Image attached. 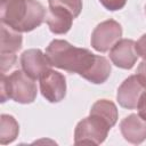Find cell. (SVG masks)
Listing matches in <instances>:
<instances>
[{
	"mask_svg": "<svg viewBox=\"0 0 146 146\" xmlns=\"http://www.w3.org/2000/svg\"><path fill=\"white\" fill-rule=\"evenodd\" d=\"M46 55L57 68L78 73L91 83H104L111 75V64L104 57L86 48H78L66 40L55 39L46 48Z\"/></svg>",
	"mask_w": 146,
	"mask_h": 146,
	"instance_id": "1",
	"label": "cell"
},
{
	"mask_svg": "<svg viewBox=\"0 0 146 146\" xmlns=\"http://www.w3.org/2000/svg\"><path fill=\"white\" fill-rule=\"evenodd\" d=\"M0 13L1 23L19 33L35 30L47 16L46 8L38 0H5Z\"/></svg>",
	"mask_w": 146,
	"mask_h": 146,
	"instance_id": "2",
	"label": "cell"
},
{
	"mask_svg": "<svg viewBox=\"0 0 146 146\" xmlns=\"http://www.w3.org/2000/svg\"><path fill=\"white\" fill-rule=\"evenodd\" d=\"M1 103L13 99L19 104H31L36 98V84L34 79L24 71L17 70L11 74H1Z\"/></svg>",
	"mask_w": 146,
	"mask_h": 146,
	"instance_id": "3",
	"label": "cell"
},
{
	"mask_svg": "<svg viewBox=\"0 0 146 146\" xmlns=\"http://www.w3.org/2000/svg\"><path fill=\"white\" fill-rule=\"evenodd\" d=\"M110 129L111 127L104 120L90 114L76 124L74 130V143L99 145L105 141Z\"/></svg>",
	"mask_w": 146,
	"mask_h": 146,
	"instance_id": "4",
	"label": "cell"
},
{
	"mask_svg": "<svg viewBox=\"0 0 146 146\" xmlns=\"http://www.w3.org/2000/svg\"><path fill=\"white\" fill-rule=\"evenodd\" d=\"M122 27L114 19L99 23L91 33V46L96 51L106 52L121 39Z\"/></svg>",
	"mask_w": 146,
	"mask_h": 146,
	"instance_id": "5",
	"label": "cell"
},
{
	"mask_svg": "<svg viewBox=\"0 0 146 146\" xmlns=\"http://www.w3.org/2000/svg\"><path fill=\"white\" fill-rule=\"evenodd\" d=\"M41 95L50 103H59L66 95L65 76L54 70H48L40 79Z\"/></svg>",
	"mask_w": 146,
	"mask_h": 146,
	"instance_id": "6",
	"label": "cell"
},
{
	"mask_svg": "<svg viewBox=\"0 0 146 146\" xmlns=\"http://www.w3.org/2000/svg\"><path fill=\"white\" fill-rule=\"evenodd\" d=\"M22 70L32 79H40L48 70H50V62L46 54L40 49H27L21 55Z\"/></svg>",
	"mask_w": 146,
	"mask_h": 146,
	"instance_id": "7",
	"label": "cell"
},
{
	"mask_svg": "<svg viewBox=\"0 0 146 146\" xmlns=\"http://www.w3.org/2000/svg\"><path fill=\"white\" fill-rule=\"evenodd\" d=\"M112 63L123 70H130L137 62L136 42L131 39H120L110 50Z\"/></svg>",
	"mask_w": 146,
	"mask_h": 146,
	"instance_id": "8",
	"label": "cell"
},
{
	"mask_svg": "<svg viewBox=\"0 0 146 146\" xmlns=\"http://www.w3.org/2000/svg\"><path fill=\"white\" fill-rule=\"evenodd\" d=\"M144 89L145 87L138 80L137 75H130L119 87L116 92V100L121 107L133 110L137 107L139 97Z\"/></svg>",
	"mask_w": 146,
	"mask_h": 146,
	"instance_id": "9",
	"label": "cell"
},
{
	"mask_svg": "<svg viewBox=\"0 0 146 146\" xmlns=\"http://www.w3.org/2000/svg\"><path fill=\"white\" fill-rule=\"evenodd\" d=\"M120 130L123 138L135 145L146 140V121L137 114L125 116L120 123Z\"/></svg>",
	"mask_w": 146,
	"mask_h": 146,
	"instance_id": "10",
	"label": "cell"
},
{
	"mask_svg": "<svg viewBox=\"0 0 146 146\" xmlns=\"http://www.w3.org/2000/svg\"><path fill=\"white\" fill-rule=\"evenodd\" d=\"M73 15L64 8L60 7H50L47 11L46 22L49 26V30L55 34H65L70 31L73 24Z\"/></svg>",
	"mask_w": 146,
	"mask_h": 146,
	"instance_id": "11",
	"label": "cell"
},
{
	"mask_svg": "<svg viewBox=\"0 0 146 146\" xmlns=\"http://www.w3.org/2000/svg\"><path fill=\"white\" fill-rule=\"evenodd\" d=\"M22 34L1 23L0 54H16L22 48Z\"/></svg>",
	"mask_w": 146,
	"mask_h": 146,
	"instance_id": "12",
	"label": "cell"
},
{
	"mask_svg": "<svg viewBox=\"0 0 146 146\" xmlns=\"http://www.w3.org/2000/svg\"><path fill=\"white\" fill-rule=\"evenodd\" d=\"M90 114L100 117L111 128L115 125V123L117 121V117H119L116 105L113 102L108 100V99H99V100H97L91 106Z\"/></svg>",
	"mask_w": 146,
	"mask_h": 146,
	"instance_id": "13",
	"label": "cell"
},
{
	"mask_svg": "<svg viewBox=\"0 0 146 146\" xmlns=\"http://www.w3.org/2000/svg\"><path fill=\"white\" fill-rule=\"evenodd\" d=\"M19 132V125L16 119L9 114H1L0 116V143L7 145L13 143Z\"/></svg>",
	"mask_w": 146,
	"mask_h": 146,
	"instance_id": "14",
	"label": "cell"
},
{
	"mask_svg": "<svg viewBox=\"0 0 146 146\" xmlns=\"http://www.w3.org/2000/svg\"><path fill=\"white\" fill-rule=\"evenodd\" d=\"M50 7H60L67 9L73 17H78L82 10V0H48Z\"/></svg>",
	"mask_w": 146,
	"mask_h": 146,
	"instance_id": "15",
	"label": "cell"
},
{
	"mask_svg": "<svg viewBox=\"0 0 146 146\" xmlns=\"http://www.w3.org/2000/svg\"><path fill=\"white\" fill-rule=\"evenodd\" d=\"M1 60H0V66H1V74H6L7 71H9L17 60L16 54H0Z\"/></svg>",
	"mask_w": 146,
	"mask_h": 146,
	"instance_id": "16",
	"label": "cell"
},
{
	"mask_svg": "<svg viewBox=\"0 0 146 146\" xmlns=\"http://www.w3.org/2000/svg\"><path fill=\"white\" fill-rule=\"evenodd\" d=\"M99 2H100L107 10L115 11V10L122 9V8L125 6L127 0H99Z\"/></svg>",
	"mask_w": 146,
	"mask_h": 146,
	"instance_id": "17",
	"label": "cell"
},
{
	"mask_svg": "<svg viewBox=\"0 0 146 146\" xmlns=\"http://www.w3.org/2000/svg\"><path fill=\"white\" fill-rule=\"evenodd\" d=\"M137 108H138V115L146 121V90L143 91V94L140 95L137 104Z\"/></svg>",
	"mask_w": 146,
	"mask_h": 146,
	"instance_id": "18",
	"label": "cell"
},
{
	"mask_svg": "<svg viewBox=\"0 0 146 146\" xmlns=\"http://www.w3.org/2000/svg\"><path fill=\"white\" fill-rule=\"evenodd\" d=\"M136 50H137L138 56L146 59V33L143 34L139 38V40L136 42Z\"/></svg>",
	"mask_w": 146,
	"mask_h": 146,
	"instance_id": "19",
	"label": "cell"
},
{
	"mask_svg": "<svg viewBox=\"0 0 146 146\" xmlns=\"http://www.w3.org/2000/svg\"><path fill=\"white\" fill-rule=\"evenodd\" d=\"M137 78L141 82V84L146 88V59H144L137 67Z\"/></svg>",
	"mask_w": 146,
	"mask_h": 146,
	"instance_id": "20",
	"label": "cell"
},
{
	"mask_svg": "<svg viewBox=\"0 0 146 146\" xmlns=\"http://www.w3.org/2000/svg\"><path fill=\"white\" fill-rule=\"evenodd\" d=\"M145 11H146V6H145Z\"/></svg>",
	"mask_w": 146,
	"mask_h": 146,
	"instance_id": "21",
	"label": "cell"
},
{
	"mask_svg": "<svg viewBox=\"0 0 146 146\" xmlns=\"http://www.w3.org/2000/svg\"><path fill=\"white\" fill-rule=\"evenodd\" d=\"M1 1H5V0H1Z\"/></svg>",
	"mask_w": 146,
	"mask_h": 146,
	"instance_id": "22",
	"label": "cell"
}]
</instances>
